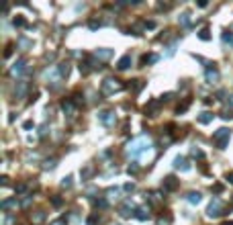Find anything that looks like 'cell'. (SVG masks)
<instances>
[{"instance_id":"cell-1","label":"cell","mask_w":233,"mask_h":225,"mask_svg":"<svg viewBox=\"0 0 233 225\" xmlns=\"http://www.w3.org/2000/svg\"><path fill=\"white\" fill-rule=\"evenodd\" d=\"M149 139H147L145 135L137 137V139H133L129 145H127V154L131 158H139V156H145L147 152H149Z\"/></svg>"},{"instance_id":"cell-2","label":"cell","mask_w":233,"mask_h":225,"mask_svg":"<svg viewBox=\"0 0 233 225\" xmlns=\"http://www.w3.org/2000/svg\"><path fill=\"white\" fill-rule=\"evenodd\" d=\"M229 137H231V131H229L227 127H221V129H217V131L213 133V141L217 143L219 149H225L227 143H229Z\"/></svg>"},{"instance_id":"cell-3","label":"cell","mask_w":233,"mask_h":225,"mask_svg":"<svg viewBox=\"0 0 233 225\" xmlns=\"http://www.w3.org/2000/svg\"><path fill=\"white\" fill-rule=\"evenodd\" d=\"M123 88H125V86L121 84V80H116V78H107L102 82V94H115Z\"/></svg>"},{"instance_id":"cell-4","label":"cell","mask_w":233,"mask_h":225,"mask_svg":"<svg viewBox=\"0 0 233 225\" xmlns=\"http://www.w3.org/2000/svg\"><path fill=\"white\" fill-rule=\"evenodd\" d=\"M207 215H209V217L223 215V203H221V199H213V201H211L209 209H207Z\"/></svg>"},{"instance_id":"cell-5","label":"cell","mask_w":233,"mask_h":225,"mask_svg":"<svg viewBox=\"0 0 233 225\" xmlns=\"http://www.w3.org/2000/svg\"><path fill=\"white\" fill-rule=\"evenodd\" d=\"M98 119H100V123L104 125V127H112L116 123V115L112 111H102L100 115H98Z\"/></svg>"},{"instance_id":"cell-6","label":"cell","mask_w":233,"mask_h":225,"mask_svg":"<svg viewBox=\"0 0 233 225\" xmlns=\"http://www.w3.org/2000/svg\"><path fill=\"white\" fill-rule=\"evenodd\" d=\"M204 80L209 84H215L219 80V70L215 64H209V68H207V72H204Z\"/></svg>"},{"instance_id":"cell-7","label":"cell","mask_w":233,"mask_h":225,"mask_svg":"<svg viewBox=\"0 0 233 225\" xmlns=\"http://www.w3.org/2000/svg\"><path fill=\"white\" fill-rule=\"evenodd\" d=\"M178 184H180V182L176 180L174 176H166V178H164V182H162V188H164L166 192H174L176 188H178Z\"/></svg>"},{"instance_id":"cell-8","label":"cell","mask_w":233,"mask_h":225,"mask_svg":"<svg viewBox=\"0 0 233 225\" xmlns=\"http://www.w3.org/2000/svg\"><path fill=\"white\" fill-rule=\"evenodd\" d=\"M62 111L68 115V117H74V112H76V104H74L72 98H66V100H62Z\"/></svg>"},{"instance_id":"cell-9","label":"cell","mask_w":233,"mask_h":225,"mask_svg":"<svg viewBox=\"0 0 233 225\" xmlns=\"http://www.w3.org/2000/svg\"><path fill=\"white\" fill-rule=\"evenodd\" d=\"M23 72H25V59H16L12 64V68H10V74L12 76H21Z\"/></svg>"},{"instance_id":"cell-10","label":"cell","mask_w":233,"mask_h":225,"mask_svg":"<svg viewBox=\"0 0 233 225\" xmlns=\"http://www.w3.org/2000/svg\"><path fill=\"white\" fill-rule=\"evenodd\" d=\"M131 64H133L131 55H123V57L116 62V70H129V68H131Z\"/></svg>"},{"instance_id":"cell-11","label":"cell","mask_w":233,"mask_h":225,"mask_svg":"<svg viewBox=\"0 0 233 225\" xmlns=\"http://www.w3.org/2000/svg\"><path fill=\"white\" fill-rule=\"evenodd\" d=\"M186 201H188L190 205H199V203L203 201V195H200L199 191H190L188 195H186Z\"/></svg>"},{"instance_id":"cell-12","label":"cell","mask_w":233,"mask_h":225,"mask_svg":"<svg viewBox=\"0 0 233 225\" xmlns=\"http://www.w3.org/2000/svg\"><path fill=\"white\" fill-rule=\"evenodd\" d=\"M174 168H178V170H182V172L190 170V166H188V162H186V158H182V156L174 158Z\"/></svg>"},{"instance_id":"cell-13","label":"cell","mask_w":233,"mask_h":225,"mask_svg":"<svg viewBox=\"0 0 233 225\" xmlns=\"http://www.w3.org/2000/svg\"><path fill=\"white\" fill-rule=\"evenodd\" d=\"M158 53H143L141 55V66H147V64H155L158 62Z\"/></svg>"},{"instance_id":"cell-14","label":"cell","mask_w":233,"mask_h":225,"mask_svg":"<svg viewBox=\"0 0 233 225\" xmlns=\"http://www.w3.org/2000/svg\"><path fill=\"white\" fill-rule=\"evenodd\" d=\"M213 119H215V115H213V112H209V111H204V112H200V115H199V123H200V125H209Z\"/></svg>"},{"instance_id":"cell-15","label":"cell","mask_w":233,"mask_h":225,"mask_svg":"<svg viewBox=\"0 0 233 225\" xmlns=\"http://www.w3.org/2000/svg\"><path fill=\"white\" fill-rule=\"evenodd\" d=\"M131 211H133V205H131V201H127L125 205L119 209V215H121V217H131V215H133Z\"/></svg>"},{"instance_id":"cell-16","label":"cell","mask_w":233,"mask_h":225,"mask_svg":"<svg viewBox=\"0 0 233 225\" xmlns=\"http://www.w3.org/2000/svg\"><path fill=\"white\" fill-rule=\"evenodd\" d=\"M143 86H145V82H143V80H131V82L127 84V88H129V90H133V92H139V90L143 88Z\"/></svg>"},{"instance_id":"cell-17","label":"cell","mask_w":233,"mask_h":225,"mask_svg":"<svg viewBox=\"0 0 233 225\" xmlns=\"http://www.w3.org/2000/svg\"><path fill=\"white\" fill-rule=\"evenodd\" d=\"M111 55H112V49H96L94 57H96V59H108Z\"/></svg>"},{"instance_id":"cell-18","label":"cell","mask_w":233,"mask_h":225,"mask_svg":"<svg viewBox=\"0 0 233 225\" xmlns=\"http://www.w3.org/2000/svg\"><path fill=\"white\" fill-rule=\"evenodd\" d=\"M158 107H160V100H151L149 107H145V115H149V117H155V111H158Z\"/></svg>"},{"instance_id":"cell-19","label":"cell","mask_w":233,"mask_h":225,"mask_svg":"<svg viewBox=\"0 0 233 225\" xmlns=\"http://www.w3.org/2000/svg\"><path fill=\"white\" fill-rule=\"evenodd\" d=\"M16 205H19L16 196H15V199H6V201H2V209H4V211H8V209H16Z\"/></svg>"},{"instance_id":"cell-20","label":"cell","mask_w":233,"mask_h":225,"mask_svg":"<svg viewBox=\"0 0 233 225\" xmlns=\"http://www.w3.org/2000/svg\"><path fill=\"white\" fill-rule=\"evenodd\" d=\"M57 72H59V78H66V76L70 74V64H68V62H63V64H59Z\"/></svg>"},{"instance_id":"cell-21","label":"cell","mask_w":233,"mask_h":225,"mask_svg":"<svg viewBox=\"0 0 233 225\" xmlns=\"http://www.w3.org/2000/svg\"><path fill=\"white\" fill-rule=\"evenodd\" d=\"M135 217H137V219H141V221H145V219H149V213H147L145 209H137L135 211Z\"/></svg>"},{"instance_id":"cell-22","label":"cell","mask_w":233,"mask_h":225,"mask_svg":"<svg viewBox=\"0 0 233 225\" xmlns=\"http://www.w3.org/2000/svg\"><path fill=\"white\" fill-rule=\"evenodd\" d=\"M199 39H203V41H209V39H211V33H209V29H207V27H203V29L199 31Z\"/></svg>"},{"instance_id":"cell-23","label":"cell","mask_w":233,"mask_h":225,"mask_svg":"<svg viewBox=\"0 0 233 225\" xmlns=\"http://www.w3.org/2000/svg\"><path fill=\"white\" fill-rule=\"evenodd\" d=\"M178 23L182 25V27H188V23H190V15H188V12H182V15H180V19H178Z\"/></svg>"},{"instance_id":"cell-24","label":"cell","mask_w":233,"mask_h":225,"mask_svg":"<svg viewBox=\"0 0 233 225\" xmlns=\"http://www.w3.org/2000/svg\"><path fill=\"white\" fill-rule=\"evenodd\" d=\"M100 223V217H98V213H94V215H90L86 219V225H98Z\"/></svg>"},{"instance_id":"cell-25","label":"cell","mask_w":233,"mask_h":225,"mask_svg":"<svg viewBox=\"0 0 233 225\" xmlns=\"http://www.w3.org/2000/svg\"><path fill=\"white\" fill-rule=\"evenodd\" d=\"M223 43L225 45H229V47H233V33H223Z\"/></svg>"},{"instance_id":"cell-26","label":"cell","mask_w":233,"mask_h":225,"mask_svg":"<svg viewBox=\"0 0 233 225\" xmlns=\"http://www.w3.org/2000/svg\"><path fill=\"white\" fill-rule=\"evenodd\" d=\"M72 100H74V104H76V107H80V104H84V94H82V92H76Z\"/></svg>"},{"instance_id":"cell-27","label":"cell","mask_w":233,"mask_h":225,"mask_svg":"<svg viewBox=\"0 0 233 225\" xmlns=\"http://www.w3.org/2000/svg\"><path fill=\"white\" fill-rule=\"evenodd\" d=\"M80 174H82V180H86V178H90V174H92V166H86V168H84L82 172H80Z\"/></svg>"},{"instance_id":"cell-28","label":"cell","mask_w":233,"mask_h":225,"mask_svg":"<svg viewBox=\"0 0 233 225\" xmlns=\"http://www.w3.org/2000/svg\"><path fill=\"white\" fill-rule=\"evenodd\" d=\"M43 219H45V213H43V211H37V213L33 215V221H35V223H41Z\"/></svg>"},{"instance_id":"cell-29","label":"cell","mask_w":233,"mask_h":225,"mask_svg":"<svg viewBox=\"0 0 233 225\" xmlns=\"http://www.w3.org/2000/svg\"><path fill=\"white\" fill-rule=\"evenodd\" d=\"M107 205H108L107 199H96V201H94V207H98V209H104Z\"/></svg>"},{"instance_id":"cell-30","label":"cell","mask_w":233,"mask_h":225,"mask_svg":"<svg viewBox=\"0 0 233 225\" xmlns=\"http://www.w3.org/2000/svg\"><path fill=\"white\" fill-rule=\"evenodd\" d=\"M25 90H27V82H19V88H16V96H23Z\"/></svg>"},{"instance_id":"cell-31","label":"cell","mask_w":233,"mask_h":225,"mask_svg":"<svg viewBox=\"0 0 233 225\" xmlns=\"http://www.w3.org/2000/svg\"><path fill=\"white\" fill-rule=\"evenodd\" d=\"M190 154H192L194 158H199V160H203V158H204L203 149H199V147H192V152H190Z\"/></svg>"},{"instance_id":"cell-32","label":"cell","mask_w":233,"mask_h":225,"mask_svg":"<svg viewBox=\"0 0 233 225\" xmlns=\"http://www.w3.org/2000/svg\"><path fill=\"white\" fill-rule=\"evenodd\" d=\"M62 186H63V188H72V176H66V178H63V180H62Z\"/></svg>"},{"instance_id":"cell-33","label":"cell","mask_w":233,"mask_h":225,"mask_svg":"<svg viewBox=\"0 0 233 225\" xmlns=\"http://www.w3.org/2000/svg\"><path fill=\"white\" fill-rule=\"evenodd\" d=\"M25 25H27V21L23 16H15V27H25Z\"/></svg>"},{"instance_id":"cell-34","label":"cell","mask_w":233,"mask_h":225,"mask_svg":"<svg viewBox=\"0 0 233 225\" xmlns=\"http://www.w3.org/2000/svg\"><path fill=\"white\" fill-rule=\"evenodd\" d=\"M43 168H45V170H53V168H55V160H47L43 164Z\"/></svg>"},{"instance_id":"cell-35","label":"cell","mask_w":233,"mask_h":225,"mask_svg":"<svg viewBox=\"0 0 233 225\" xmlns=\"http://www.w3.org/2000/svg\"><path fill=\"white\" fill-rule=\"evenodd\" d=\"M107 195H108V199H116V195H119V188H108Z\"/></svg>"},{"instance_id":"cell-36","label":"cell","mask_w":233,"mask_h":225,"mask_svg":"<svg viewBox=\"0 0 233 225\" xmlns=\"http://www.w3.org/2000/svg\"><path fill=\"white\" fill-rule=\"evenodd\" d=\"M127 172H129V174H137V172H139V166H137V164H133V166L127 168Z\"/></svg>"},{"instance_id":"cell-37","label":"cell","mask_w":233,"mask_h":225,"mask_svg":"<svg viewBox=\"0 0 233 225\" xmlns=\"http://www.w3.org/2000/svg\"><path fill=\"white\" fill-rule=\"evenodd\" d=\"M62 199H59V196H53V199H51V205H53V207H62Z\"/></svg>"},{"instance_id":"cell-38","label":"cell","mask_w":233,"mask_h":225,"mask_svg":"<svg viewBox=\"0 0 233 225\" xmlns=\"http://www.w3.org/2000/svg\"><path fill=\"white\" fill-rule=\"evenodd\" d=\"M88 27H90V29H98V27H100V21H90V23H88Z\"/></svg>"},{"instance_id":"cell-39","label":"cell","mask_w":233,"mask_h":225,"mask_svg":"<svg viewBox=\"0 0 233 225\" xmlns=\"http://www.w3.org/2000/svg\"><path fill=\"white\" fill-rule=\"evenodd\" d=\"M170 98H172V92H166L164 96L160 98V103H168V100H170Z\"/></svg>"},{"instance_id":"cell-40","label":"cell","mask_w":233,"mask_h":225,"mask_svg":"<svg viewBox=\"0 0 233 225\" xmlns=\"http://www.w3.org/2000/svg\"><path fill=\"white\" fill-rule=\"evenodd\" d=\"M125 191H127V192L135 191V184H133V182H127V184H125Z\"/></svg>"},{"instance_id":"cell-41","label":"cell","mask_w":233,"mask_h":225,"mask_svg":"<svg viewBox=\"0 0 233 225\" xmlns=\"http://www.w3.org/2000/svg\"><path fill=\"white\" fill-rule=\"evenodd\" d=\"M15 191H16V192H19V195H21V192H25V191H27V184H19V186H16V188H15Z\"/></svg>"},{"instance_id":"cell-42","label":"cell","mask_w":233,"mask_h":225,"mask_svg":"<svg viewBox=\"0 0 233 225\" xmlns=\"http://www.w3.org/2000/svg\"><path fill=\"white\" fill-rule=\"evenodd\" d=\"M12 221H15V217H12V215H6V219H4V225H12Z\"/></svg>"},{"instance_id":"cell-43","label":"cell","mask_w":233,"mask_h":225,"mask_svg":"<svg viewBox=\"0 0 233 225\" xmlns=\"http://www.w3.org/2000/svg\"><path fill=\"white\" fill-rule=\"evenodd\" d=\"M21 45H23V47H31V45H33V43H31L29 39H21Z\"/></svg>"},{"instance_id":"cell-44","label":"cell","mask_w":233,"mask_h":225,"mask_svg":"<svg viewBox=\"0 0 233 225\" xmlns=\"http://www.w3.org/2000/svg\"><path fill=\"white\" fill-rule=\"evenodd\" d=\"M213 191H215V192H223V184H215Z\"/></svg>"},{"instance_id":"cell-45","label":"cell","mask_w":233,"mask_h":225,"mask_svg":"<svg viewBox=\"0 0 233 225\" xmlns=\"http://www.w3.org/2000/svg\"><path fill=\"white\" fill-rule=\"evenodd\" d=\"M10 53H12V45H8V47H6V51H4V57H10Z\"/></svg>"},{"instance_id":"cell-46","label":"cell","mask_w":233,"mask_h":225,"mask_svg":"<svg viewBox=\"0 0 233 225\" xmlns=\"http://www.w3.org/2000/svg\"><path fill=\"white\" fill-rule=\"evenodd\" d=\"M225 178H227V180L233 184V172H227V176H225Z\"/></svg>"},{"instance_id":"cell-47","label":"cell","mask_w":233,"mask_h":225,"mask_svg":"<svg viewBox=\"0 0 233 225\" xmlns=\"http://www.w3.org/2000/svg\"><path fill=\"white\" fill-rule=\"evenodd\" d=\"M23 127H25V129H31V127H33V121H27V123L23 125Z\"/></svg>"},{"instance_id":"cell-48","label":"cell","mask_w":233,"mask_h":225,"mask_svg":"<svg viewBox=\"0 0 233 225\" xmlns=\"http://www.w3.org/2000/svg\"><path fill=\"white\" fill-rule=\"evenodd\" d=\"M31 205V196H29V199H25V201H23V207H29Z\"/></svg>"},{"instance_id":"cell-49","label":"cell","mask_w":233,"mask_h":225,"mask_svg":"<svg viewBox=\"0 0 233 225\" xmlns=\"http://www.w3.org/2000/svg\"><path fill=\"white\" fill-rule=\"evenodd\" d=\"M63 221H66V217H62V219H59V221H55L53 225H63Z\"/></svg>"},{"instance_id":"cell-50","label":"cell","mask_w":233,"mask_h":225,"mask_svg":"<svg viewBox=\"0 0 233 225\" xmlns=\"http://www.w3.org/2000/svg\"><path fill=\"white\" fill-rule=\"evenodd\" d=\"M227 104H229V107H233V96H229V98H227Z\"/></svg>"},{"instance_id":"cell-51","label":"cell","mask_w":233,"mask_h":225,"mask_svg":"<svg viewBox=\"0 0 233 225\" xmlns=\"http://www.w3.org/2000/svg\"><path fill=\"white\" fill-rule=\"evenodd\" d=\"M223 225H233V221H225V223Z\"/></svg>"}]
</instances>
